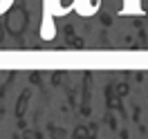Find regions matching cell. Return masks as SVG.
<instances>
[{"instance_id":"cell-2","label":"cell","mask_w":148,"mask_h":139,"mask_svg":"<svg viewBox=\"0 0 148 139\" xmlns=\"http://www.w3.org/2000/svg\"><path fill=\"white\" fill-rule=\"evenodd\" d=\"M11 5H14V0H0V14H5Z\"/></svg>"},{"instance_id":"cell-1","label":"cell","mask_w":148,"mask_h":139,"mask_svg":"<svg viewBox=\"0 0 148 139\" xmlns=\"http://www.w3.org/2000/svg\"><path fill=\"white\" fill-rule=\"evenodd\" d=\"M121 14L126 16H148V0H123Z\"/></svg>"}]
</instances>
